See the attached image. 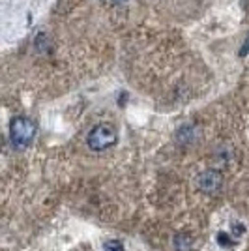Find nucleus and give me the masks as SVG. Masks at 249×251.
<instances>
[{
  "mask_svg": "<svg viewBox=\"0 0 249 251\" xmlns=\"http://www.w3.org/2000/svg\"><path fill=\"white\" fill-rule=\"evenodd\" d=\"M116 139H118V133L113 124H98L88 133V147L92 148L94 152H101V150L113 147Z\"/></svg>",
  "mask_w": 249,
  "mask_h": 251,
  "instance_id": "2",
  "label": "nucleus"
},
{
  "mask_svg": "<svg viewBox=\"0 0 249 251\" xmlns=\"http://www.w3.org/2000/svg\"><path fill=\"white\" fill-rule=\"evenodd\" d=\"M36 137V124L26 116H17L10 124V141L15 148H26Z\"/></svg>",
  "mask_w": 249,
  "mask_h": 251,
  "instance_id": "1",
  "label": "nucleus"
},
{
  "mask_svg": "<svg viewBox=\"0 0 249 251\" xmlns=\"http://www.w3.org/2000/svg\"><path fill=\"white\" fill-rule=\"evenodd\" d=\"M103 251H125V250H124V246H122V242L109 240V242H105Z\"/></svg>",
  "mask_w": 249,
  "mask_h": 251,
  "instance_id": "4",
  "label": "nucleus"
},
{
  "mask_svg": "<svg viewBox=\"0 0 249 251\" xmlns=\"http://www.w3.org/2000/svg\"><path fill=\"white\" fill-rule=\"evenodd\" d=\"M218 242L221 246H234V242L230 240V236H228L227 232H219L218 234Z\"/></svg>",
  "mask_w": 249,
  "mask_h": 251,
  "instance_id": "5",
  "label": "nucleus"
},
{
  "mask_svg": "<svg viewBox=\"0 0 249 251\" xmlns=\"http://www.w3.org/2000/svg\"><path fill=\"white\" fill-rule=\"evenodd\" d=\"M114 2H124V0H114Z\"/></svg>",
  "mask_w": 249,
  "mask_h": 251,
  "instance_id": "6",
  "label": "nucleus"
},
{
  "mask_svg": "<svg viewBox=\"0 0 249 251\" xmlns=\"http://www.w3.org/2000/svg\"><path fill=\"white\" fill-rule=\"evenodd\" d=\"M197 184L204 193H216V191H219L221 184H223V178L216 171H204L202 175H199Z\"/></svg>",
  "mask_w": 249,
  "mask_h": 251,
  "instance_id": "3",
  "label": "nucleus"
}]
</instances>
